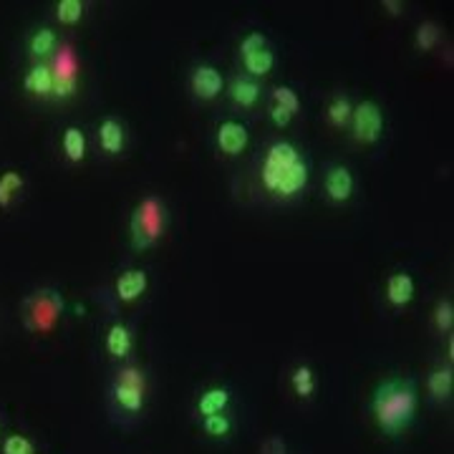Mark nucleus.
I'll return each mask as SVG.
<instances>
[{"instance_id": "f257e3e1", "label": "nucleus", "mask_w": 454, "mask_h": 454, "mask_svg": "<svg viewBox=\"0 0 454 454\" xmlns=\"http://www.w3.org/2000/svg\"><path fill=\"white\" fill-rule=\"evenodd\" d=\"M419 411V391L411 379H384L372 394V417L384 437H402Z\"/></svg>"}, {"instance_id": "f03ea898", "label": "nucleus", "mask_w": 454, "mask_h": 454, "mask_svg": "<svg viewBox=\"0 0 454 454\" xmlns=\"http://www.w3.org/2000/svg\"><path fill=\"white\" fill-rule=\"evenodd\" d=\"M260 182L270 195L280 200L298 197L309 184V164L301 157L298 146L291 142L270 145L265 162L260 167Z\"/></svg>"}, {"instance_id": "7ed1b4c3", "label": "nucleus", "mask_w": 454, "mask_h": 454, "mask_svg": "<svg viewBox=\"0 0 454 454\" xmlns=\"http://www.w3.org/2000/svg\"><path fill=\"white\" fill-rule=\"evenodd\" d=\"M146 399H149V381H146L145 369L137 364L119 366L112 379V389H109L114 417L121 422L139 419L145 414Z\"/></svg>"}, {"instance_id": "20e7f679", "label": "nucleus", "mask_w": 454, "mask_h": 454, "mask_svg": "<svg viewBox=\"0 0 454 454\" xmlns=\"http://www.w3.org/2000/svg\"><path fill=\"white\" fill-rule=\"evenodd\" d=\"M167 227V207L157 195L142 197L129 220V235L134 250H149L160 243Z\"/></svg>"}, {"instance_id": "39448f33", "label": "nucleus", "mask_w": 454, "mask_h": 454, "mask_svg": "<svg viewBox=\"0 0 454 454\" xmlns=\"http://www.w3.org/2000/svg\"><path fill=\"white\" fill-rule=\"evenodd\" d=\"M64 316V298L53 288H41L31 293L23 303V324L31 333L46 336L51 333Z\"/></svg>"}, {"instance_id": "423d86ee", "label": "nucleus", "mask_w": 454, "mask_h": 454, "mask_svg": "<svg viewBox=\"0 0 454 454\" xmlns=\"http://www.w3.org/2000/svg\"><path fill=\"white\" fill-rule=\"evenodd\" d=\"M49 66L53 71V98L66 101V98L76 97V91H79V56H76V51L68 43H61Z\"/></svg>"}, {"instance_id": "0eeeda50", "label": "nucleus", "mask_w": 454, "mask_h": 454, "mask_svg": "<svg viewBox=\"0 0 454 454\" xmlns=\"http://www.w3.org/2000/svg\"><path fill=\"white\" fill-rule=\"evenodd\" d=\"M240 61L250 79H262L276 68V53L270 49L268 38L258 31H250L240 41Z\"/></svg>"}, {"instance_id": "6e6552de", "label": "nucleus", "mask_w": 454, "mask_h": 454, "mask_svg": "<svg viewBox=\"0 0 454 454\" xmlns=\"http://www.w3.org/2000/svg\"><path fill=\"white\" fill-rule=\"evenodd\" d=\"M351 134L356 139L358 145H376L384 134V112L381 106L366 98L354 106V114H351Z\"/></svg>"}, {"instance_id": "1a4fd4ad", "label": "nucleus", "mask_w": 454, "mask_h": 454, "mask_svg": "<svg viewBox=\"0 0 454 454\" xmlns=\"http://www.w3.org/2000/svg\"><path fill=\"white\" fill-rule=\"evenodd\" d=\"M190 89H192V94L200 101H215L223 94L225 82H223V74L215 66L202 64L190 74Z\"/></svg>"}, {"instance_id": "9d476101", "label": "nucleus", "mask_w": 454, "mask_h": 454, "mask_svg": "<svg viewBox=\"0 0 454 454\" xmlns=\"http://www.w3.org/2000/svg\"><path fill=\"white\" fill-rule=\"evenodd\" d=\"M354 187H356V182H354V175H351L348 167H343V164L328 167V172H325V197L331 202H336V205L348 202L354 197Z\"/></svg>"}, {"instance_id": "9b49d317", "label": "nucleus", "mask_w": 454, "mask_h": 454, "mask_svg": "<svg viewBox=\"0 0 454 454\" xmlns=\"http://www.w3.org/2000/svg\"><path fill=\"white\" fill-rule=\"evenodd\" d=\"M250 142V131L245 127L243 121H235V119H227L217 127V146L220 152L227 157H238L243 154L245 146Z\"/></svg>"}, {"instance_id": "f8f14e48", "label": "nucleus", "mask_w": 454, "mask_h": 454, "mask_svg": "<svg viewBox=\"0 0 454 454\" xmlns=\"http://www.w3.org/2000/svg\"><path fill=\"white\" fill-rule=\"evenodd\" d=\"M97 139L104 154L119 157V154L124 152V146H127V129H124V124H121L116 116H104V119L98 121Z\"/></svg>"}, {"instance_id": "ddd939ff", "label": "nucleus", "mask_w": 454, "mask_h": 454, "mask_svg": "<svg viewBox=\"0 0 454 454\" xmlns=\"http://www.w3.org/2000/svg\"><path fill=\"white\" fill-rule=\"evenodd\" d=\"M149 288V276H146V270L142 268H131L127 273H121V276L116 278V283H114V295H116V301L119 303H134V301H139L142 295Z\"/></svg>"}, {"instance_id": "4468645a", "label": "nucleus", "mask_w": 454, "mask_h": 454, "mask_svg": "<svg viewBox=\"0 0 454 454\" xmlns=\"http://www.w3.org/2000/svg\"><path fill=\"white\" fill-rule=\"evenodd\" d=\"M230 406H232V391L227 387H207L197 396L195 414L197 419L210 417V414H225V411H230Z\"/></svg>"}, {"instance_id": "2eb2a0df", "label": "nucleus", "mask_w": 454, "mask_h": 454, "mask_svg": "<svg viewBox=\"0 0 454 454\" xmlns=\"http://www.w3.org/2000/svg\"><path fill=\"white\" fill-rule=\"evenodd\" d=\"M104 348L106 354L116 361H129L131 351H134V333L127 324L116 321L106 328V339H104Z\"/></svg>"}, {"instance_id": "dca6fc26", "label": "nucleus", "mask_w": 454, "mask_h": 454, "mask_svg": "<svg viewBox=\"0 0 454 454\" xmlns=\"http://www.w3.org/2000/svg\"><path fill=\"white\" fill-rule=\"evenodd\" d=\"M454 391V372L452 364L447 366H437L427 373V394L434 404H447L452 399Z\"/></svg>"}, {"instance_id": "f3484780", "label": "nucleus", "mask_w": 454, "mask_h": 454, "mask_svg": "<svg viewBox=\"0 0 454 454\" xmlns=\"http://www.w3.org/2000/svg\"><path fill=\"white\" fill-rule=\"evenodd\" d=\"M414 295H417V283L409 273L399 270V273H391L387 278V301H389V306L404 309L414 301Z\"/></svg>"}, {"instance_id": "a211bd4d", "label": "nucleus", "mask_w": 454, "mask_h": 454, "mask_svg": "<svg viewBox=\"0 0 454 454\" xmlns=\"http://www.w3.org/2000/svg\"><path fill=\"white\" fill-rule=\"evenodd\" d=\"M23 89H26L33 98H41V101L53 98V71H51V66L33 64L31 71L23 76Z\"/></svg>"}, {"instance_id": "6ab92c4d", "label": "nucleus", "mask_w": 454, "mask_h": 454, "mask_svg": "<svg viewBox=\"0 0 454 454\" xmlns=\"http://www.w3.org/2000/svg\"><path fill=\"white\" fill-rule=\"evenodd\" d=\"M59 35L53 28H35L31 33V38H28V51H31V56L35 59V64H49L51 59H53V53L59 51Z\"/></svg>"}, {"instance_id": "aec40b11", "label": "nucleus", "mask_w": 454, "mask_h": 454, "mask_svg": "<svg viewBox=\"0 0 454 454\" xmlns=\"http://www.w3.org/2000/svg\"><path fill=\"white\" fill-rule=\"evenodd\" d=\"M230 98L240 109H253L260 101V83L250 76H235L230 83Z\"/></svg>"}, {"instance_id": "412c9836", "label": "nucleus", "mask_w": 454, "mask_h": 454, "mask_svg": "<svg viewBox=\"0 0 454 454\" xmlns=\"http://www.w3.org/2000/svg\"><path fill=\"white\" fill-rule=\"evenodd\" d=\"M291 389L293 394L301 399V402H309L313 399V394L318 389V381H316V372L309 364H298L291 372Z\"/></svg>"}, {"instance_id": "4be33fe9", "label": "nucleus", "mask_w": 454, "mask_h": 454, "mask_svg": "<svg viewBox=\"0 0 454 454\" xmlns=\"http://www.w3.org/2000/svg\"><path fill=\"white\" fill-rule=\"evenodd\" d=\"M200 429L205 432L207 439L223 442V439H230L235 434V419H232L230 411H225V414H210V417L200 419Z\"/></svg>"}, {"instance_id": "5701e85b", "label": "nucleus", "mask_w": 454, "mask_h": 454, "mask_svg": "<svg viewBox=\"0 0 454 454\" xmlns=\"http://www.w3.org/2000/svg\"><path fill=\"white\" fill-rule=\"evenodd\" d=\"M351 114H354V104H351V98L346 97V94H339V97H333L331 101H328L325 119H328V124H331V127H336V129H346V127L351 124Z\"/></svg>"}, {"instance_id": "b1692460", "label": "nucleus", "mask_w": 454, "mask_h": 454, "mask_svg": "<svg viewBox=\"0 0 454 454\" xmlns=\"http://www.w3.org/2000/svg\"><path fill=\"white\" fill-rule=\"evenodd\" d=\"M61 146H64V157L71 164H79L86 160V137L79 127H66Z\"/></svg>"}, {"instance_id": "393cba45", "label": "nucleus", "mask_w": 454, "mask_h": 454, "mask_svg": "<svg viewBox=\"0 0 454 454\" xmlns=\"http://www.w3.org/2000/svg\"><path fill=\"white\" fill-rule=\"evenodd\" d=\"M26 187V179L16 169H5L0 175V210H8L13 205V200L18 197V192H23Z\"/></svg>"}, {"instance_id": "a878e982", "label": "nucleus", "mask_w": 454, "mask_h": 454, "mask_svg": "<svg viewBox=\"0 0 454 454\" xmlns=\"http://www.w3.org/2000/svg\"><path fill=\"white\" fill-rule=\"evenodd\" d=\"M83 13H86V5L82 0H59L56 3V20L61 26H76L82 23Z\"/></svg>"}, {"instance_id": "bb28decb", "label": "nucleus", "mask_w": 454, "mask_h": 454, "mask_svg": "<svg viewBox=\"0 0 454 454\" xmlns=\"http://www.w3.org/2000/svg\"><path fill=\"white\" fill-rule=\"evenodd\" d=\"M442 41V28H439L437 23H432V20H424L417 26V33H414V43H417V49L427 53V51L437 49V43Z\"/></svg>"}, {"instance_id": "cd10ccee", "label": "nucleus", "mask_w": 454, "mask_h": 454, "mask_svg": "<svg viewBox=\"0 0 454 454\" xmlns=\"http://www.w3.org/2000/svg\"><path fill=\"white\" fill-rule=\"evenodd\" d=\"M0 454H38V450L31 437H26L20 432H11L0 439Z\"/></svg>"}, {"instance_id": "c85d7f7f", "label": "nucleus", "mask_w": 454, "mask_h": 454, "mask_svg": "<svg viewBox=\"0 0 454 454\" xmlns=\"http://www.w3.org/2000/svg\"><path fill=\"white\" fill-rule=\"evenodd\" d=\"M270 98H273V104H276V106L286 109L291 116H295V114L301 112V98H298V91H293L291 86H276V89H273V94H270Z\"/></svg>"}, {"instance_id": "c756f323", "label": "nucleus", "mask_w": 454, "mask_h": 454, "mask_svg": "<svg viewBox=\"0 0 454 454\" xmlns=\"http://www.w3.org/2000/svg\"><path fill=\"white\" fill-rule=\"evenodd\" d=\"M434 328H437L439 333L444 336H450L452 333V328H454V306H452V301H439L437 306H434Z\"/></svg>"}, {"instance_id": "7c9ffc66", "label": "nucleus", "mask_w": 454, "mask_h": 454, "mask_svg": "<svg viewBox=\"0 0 454 454\" xmlns=\"http://www.w3.org/2000/svg\"><path fill=\"white\" fill-rule=\"evenodd\" d=\"M291 114L286 112V109H280V106H276V104H270V121L276 124L278 129H283V127H288L291 124Z\"/></svg>"}, {"instance_id": "2f4dec72", "label": "nucleus", "mask_w": 454, "mask_h": 454, "mask_svg": "<svg viewBox=\"0 0 454 454\" xmlns=\"http://www.w3.org/2000/svg\"><path fill=\"white\" fill-rule=\"evenodd\" d=\"M381 8H387V13H389V16H399V13H402V8H404V3H399V0H384V3H381Z\"/></svg>"}]
</instances>
